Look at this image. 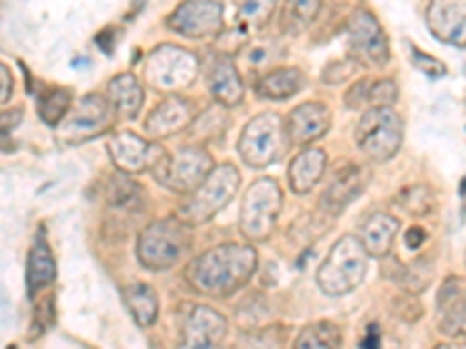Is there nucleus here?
<instances>
[{
    "instance_id": "72a5a7b5",
    "label": "nucleus",
    "mask_w": 466,
    "mask_h": 349,
    "mask_svg": "<svg viewBox=\"0 0 466 349\" xmlns=\"http://www.w3.org/2000/svg\"><path fill=\"white\" fill-rule=\"evenodd\" d=\"M439 331L445 338H466V301H457L445 307Z\"/></svg>"
},
{
    "instance_id": "473e14b6",
    "label": "nucleus",
    "mask_w": 466,
    "mask_h": 349,
    "mask_svg": "<svg viewBox=\"0 0 466 349\" xmlns=\"http://www.w3.org/2000/svg\"><path fill=\"white\" fill-rule=\"evenodd\" d=\"M276 0H240V22L248 28H261L268 22Z\"/></svg>"
},
{
    "instance_id": "58836bf2",
    "label": "nucleus",
    "mask_w": 466,
    "mask_h": 349,
    "mask_svg": "<svg viewBox=\"0 0 466 349\" xmlns=\"http://www.w3.org/2000/svg\"><path fill=\"white\" fill-rule=\"evenodd\" d=\"M413 58H415V64L420 65V70H424V73L431 75V77H441V75H445L443 64L436 61V58L427 56V54L418 52V49H413Z\"/></svg>"
},
{
    "instance_id": "a878e982",
    "label": "nucleus",
    "mask_w": 466,
    "mask_h": 349,
    "mask_svg": "<svg viewBox=\"0 0 466 349\" xmlns=\"http://www.w3.org/2000/svg\"><path fill=\"white\" fill-rule=\"evenodd\" d=\"M397 205L410 217H427L436 205L434 191L424 184L408 186L397 196Z\"/></svg>"
},
{
    "instance_id": "2f4dec72",
    "label": "nucleus",
    "mask_w": 466,
    "mask_h": 349,
    "mask_svg": "<svg viewBox=\"0 0 466 349\" xmlns=\"http://www.w3.org/2000/svg\"><path fill=\"white\" fill-rule=\"evenodd\" d=\"M431 280H434V261H431V256L415 261V264L410 265V268H406V273H403V286H406L410 294H422V291L431 284Z\"/></svg>"
},
{
    "instance_id": "6e6552de",
    "label": "nucleus",
    "mask_w": 466,
    "mask_h": 349,
    "mask_svg": "<svg viewBox=\"0 0 466 349\" xmlns=\"http://www.w3.org/2000/svg\"><path fill=\"white\" fill-rule=\"evenodd\" d=\"M212 168L215 165H212L210 154L203 147L191 145V147L180 149L175 156H164L161 164L154 168V174L168 189L177 194H191L210 174Z\"/></svg>"
},
{
    "instance_id": "2eb2a0df",
    "label": "nucleus",
    "mask_w": 466,
    "mask_h": 349,
    "mask_svg": "<svg viewBox=\"0 0 466 349\" xmlns=\"http://www.w3.org/2000/svg\"><path fill=\"white\" fill-rule=\"evenodd\" d=\"M366 186V173L361 165L348 164L336 170V174L329 180L327 189L322 194V210L331 217H339L340 212L355 203Z\"/></svg>"
},
{
    "instance_id": "79ce46f5",
    "label": "nucleus",
    "mask_w": 466,
    "mask_h": 349,
    "mask_svg": "<svg viewBox=\"0 0 466 349\" xmlns=\"http://www.w3.org/2000/svg\"><path fill=\"white\" fill-rule=\"evenodd\" d=\"M424 235H427V233L422 231V228L420 226H413V228H408L406 231V235H403V243H406V247L408 249H420L422 247V243H424Z\"/></svg>"
},
{
    "instance_id": "cd10ccee",
    "label": "nucleus",
    "mask_w": 466,
    "mask_h": 349,
    "mask_svg": "<svg viewBox=\"0 0 466 349\" xmlns=\"http://www.w3.org/2000/svg\"><path fill=\"white\" fill-rule=\"evenodd\" d=\"M70 98H73V94L68 89H56L54 86V89L45 91V95L40 98V105H37L43 122L49 124V126H58L64 122V116L70 110Z\"/></svg>"
},
{
    "instance_id": "0eeeda50",
    "label": "nucleus",
    "mask_w": 466,
    "mask_h": 349,
    "mask_svg": "<svg viewBox=\"0 0 466 349\" xmlns=\"http://www.w3.org/2000/svg\"><path fill=\"white\" fill-rule=\"evenodd\" d=\"M282 210V191L276 180L261 177L249 186L240 205V231L248 240H266Z\"/></svg>"
},
{
    "instance_id": "a211bd4d",
    "label": "nucleus",
    "mask_w": 466,
    "mask_h": 349,
    "mask_svg": "<svg viewBox=\"0 0 466 349\" xmlns=\"http://www.w3.org/2000/svg\"><path fill=\"white\" fill-rule=\"evenodd\" d=\"M194 112H197L194 105L185 98H168L159 107H154V112L145 122V131L152 138H168V135H175L177 131L189 126Z\"/></svg>"
},
{
    "instance_id": "c9c22d12",
    "label": "nucleus",
    "mask_w": 466,
    "mask_h": 349,
    "mask_svg": "<svg viewBox=\"0 0 466 349\" xmlns=\"http://www.w3.org/2000/svg\"><path fill=\"white\" fill-rule=\"evenodd\" d=\"M273 54H276L273 52V45H257V47L245 49L240 56L245 58L249 73H259V70H264L273 61Z\"/></svg>"
},
{
    "instance_id": "f257e3e1",
    "label": "nucleus",
    "mask_w": 466,
    "mask_h": 349,
    "mask_svg": "<svg viewBox=\"0 0 466 349\" xmlns=\"http://www.w3.org/2000/svg\"><path fill=\"white\" fill-rule=\"evenodd\" d=\"M255 268V249L248 244H219L191 261L187 280L198 294L224 298L248 284Z\"/></svg>"
},
{
    "instance_id": "423d86ee",
    "label": "nucleus",
    "mask_w": 466,
    "mask_h": 349,
    "mask_svg": "<svg viewBox=\"0 0 466 349\" xmlns=\"http://www.w3.org/2000/svg\"><path fill=\"white\" fill-rule=\"evenodd\" d=\"M357 147L371 161H390L403 140L401 116L392 107H373L361 116L357 126Z\"/></svg>"
},
{
    "instance_id": "412c9836",
    "label": "nucleus",
    "mask_w": 466,
    "mask_h": 349,
    "mask_svg": "<svg viewBox=\"0 0 466 349\" xmlns=\"http://www.w3.org/2000/svg\"><path fill=\"white\" fill-rule=\"evenodd\" d=\"M399 219L390 214H371L361 224V244H364L366 254L371 256H387L394 244V235L399 233Z\"/></svg>"
},
{
    "instance_id": "b1692460",
    "label": "nucleus",
    "mask_w": 466,
    "mask_h": 349,
    "mask_svg": "<svg viewBox=\"0 0 466 349\" xmlns=\"http://www.w3.org/2000/svg\"><path fill=\"white\" fill-rule=\"evenodd\" d=\"M107 98L122 116H136L140 112V105H143V86L136 80V75H119L110 82Z\"/></svg>"
},
{
    "instance_id": "ddd939ff",
    "label": "nucleus",
    "mask_w": 466,
    "mask_h": 349,
    "mask_svg": "<svg viewBox=\"0 0 466 349\" xmlns=\"http://www.w3.org/2000/svg\"><path fill=\"white\" fill-rule=\"evenodd\" d=\"M112 161L122 173H145L154 170L166 156L164 147L157 143H147L131 131H124L110 140L107 145Z\"/></svg>"
},
{
    "instance_id": "a19ab883",
    "label": "nucleus",
    "mask_w": 466,
    "mask_h": 349,
    "mask_svg": "<svg viewBox=\"0 0 466 349\" xmlns=\"http://www.w3.org/2000/svg\"><path fill=\"white\" fill-rule=\"evenodd\" d=\"M12 95V73L5 64H0V105L10 101Z\"/></svg>"
},
{
    "instance_id": "39448f33",
    "label": "nucleus",
    "mask_w": 466,
    "mask_h": 349,
    "mask_svg": "<svg viewBox=\"0 0 466 349\" xmlns=\"http://www.w3.org/2000/svg\"><path fill=\"white\" fill-rule=\"evenodd\" d=\"M287 147H289V135L276 112H264V115L255 116L245 126L238 143L243 161L255 168H264V165L280 161L287 154Z\"/></svg>"
},
{
    "instance_id": "f03ea898",
    "label": "nucleus",
    "mask_w": 466,
    "mask_h": 349,
    "mask_svg": "<svg viewBox=\"0 0 466 349\" xmlns=\"http://www.w3.org/2000/svg\"><path fill=\"white\" fill-rule=\"evenodd\" d=\"M191 249V226L180 217L154 222L140 233L138 259L149 270H168Z\"/></svg>"
},
{
    "instance_id": "c03bdc74",
    "label": "nucleus",
    "mask_w": 466,
    "mask_h": 349,
    "mask_svg": "<svg viewBox=\"0 0 466 349\" xmlns=\"http://www.w3.org/2000/svg\"><path fill=\"white\" fill-rule=\"evenodd\" d=\"M361 344H364V347H376L378 344V328L376 326L369 328V338H366Z\"/></svg>"
},
{
    "instance_id": "bb28decb",
    "label": "nucleus",
    "mask_w": 466,
    "mask_h": 349,
    "mask_svg": "<svg viewBox=\"0 0 466 349\" xmlns=\"http://www.w3.org/2000/svg\"><path fill=\"white\" fill-rule=\"evenodd\" d=\"M107 201L110 205L122 207V210H133L143 203V189L133 180H128L127 174H115L107 184Z\"/></svg>"
},
{
    "instance_id": "6ab92c4d",
    "label": "nucleus",
    "mask_w": 466,
    "mask_h": 349,
    "mask_svg": "<svg viewBox=\"0 0 466 349\" xmlns=\"http://www.w3.org/2000/svg\"><path fill=\"white\" fill-rule=\"evenodd\" d=\"M210 94L215 101L231 107L243 101V80L231 58H218L210 70Z\"/></svg>"
},
{
    "instance_id": "7c9ffc66",
    "label": "nucleus",
    "mask_w": 466,
    "mask_h": 349,
    "mask_svg": "<svg viewBox=\"0 0 466 349\" xmlns=\"http://www.w3.org/2000/svg\"><path fill=\"white\" fill-rule=\"evenodd\" d=\"M322 0H287L285 5V24H289L291 31H301L318 16Z\"/></svg>"
},
{
    "instance_id": "f3484780",
    "label": "nucleus",
    "mask_w": 466,
    "mask_h": 349,
    "mask_svg": "<svg viewBox=\"0 0 466 349\" xmlns=\"http://www.w3.org/2000/svg\"><path fill=\"white\" fill-rule=\"evenodd\" d=\"M227 338V319L210 307H194L185 324V347H215Z\"/></svg>"
},
{
    "instance_id": "f704fd0d",
    "label": "nucleus",
    "mask_w": 466,
    "mask_h": 349,
    "mask_svg": "<svg viewBox=\"0 0 466 349\" xmlns=\"http://www.w3.org/2000/svg\"><path fill=\"white\" fill-rule=\"evenodd\" d=\"M397 86L392 80H380L373 86H369V103L373 107H392L397 103Z\"/></svg>"
},
{
    "instance_id": "c756f323",
    "label": "nucleus",
    "mask_w": 466,
    "mask_h": 349,
    "mask_svg": "<svg viewBox=\"0 0 466 349\" xmlns=\"http://www.w3.org/2000/svg\"><path fill=\"white\" fill-rule=\"evenodd\" d=\"M228 119L224 115V110L219 107H210V110L203 112L198 119H191V133H194V138L198 140H210V138H219L222 131L227 128Z\"/></svg>"
},
{
    "instance_id": "9d476101",
    "label": "nucleus",
    "mask_w": 466,
    "mask_h": 349,
    "mask_svg": "<svg viewBox=\"0 0 466 349\" xmlns=\"http://www.w3.org/2000/svg\"><path fill=\"white\" fill-rule=\"evenodd\" d=\"M112 122V105L107 98L98 94H91L82 98V103L70 112L61 128V140L70 145L85 143V140L101 135Z\"/></svg>"
},
{
    "instance_id": "5701e85b",
    "label": "nucleus",
    "mask_w": 466,
    "mask_h": 349,
    "mask_svg": "<svg viewBox=\"0 0 466 349\" xmlns=\"http://www.w3.org/2000/svg\"><path fill=\"white\" fill-rule=\"evenodd\" d=\"M303 85H306V75L299 68H278L261 75L257 82V94L261 98H270V101H285V98L297 95Z\"/></svg>"
},
{
    "instance_id": "c85d7f7f",
    "label": "nucleus",
    "mask_w": 466,
    "mask_h": 349,
    "mask_svg": "<svg viewBox=\"0 0 466 349\" xmlns=\"http://www.w3.org/2000/svg\"><path fill=\"white\" fill-rule=\"evenodd\" d=\"M299 349L303 347H339L340 344V331L336 324L331 322H318L313 326H306L301 335L297 338Z\"/></svg>"
},
{
    "instance_id": "7ed1b4c3",
    "label": "nucleus",
    "mask_w": 466,
    "mask_h": 349,
    "mask_svg": "<svg viewBox=\"0 0 466 349\" xmlns=\"http://www.w3.org/2000/svg\"><path fill=\"white\" fill-rule=\"evenodd\" d=\"M238 186L240 173L233 165L224 164L218 165V168H212L206 180L191 191V196L185 198L182 205L177 207V217L189 224V226L210 222L236 196Z\"/></svg>"
},
{
    "instance_id": "dca6fc26",
    "label": "nucleus",
    "mask_w": 466,
    "mask_h": 349,
    "mask_svg": "<svg viewBox=\"0 0 466 349\" xmlns=\"http://www.w3.org/2000/svg\"><path fill=\"white\" fill-rule=\"evenodd\" d=\"M329 115L327 107L322 103H303L297 110H291L289 119H287L285 128L289 135L291 145H308L324 135L329 128Z\"/></svg>"
},
{
    "instance_id": "37998d69",
    "label": "nucleus",
    "mask_w": 466,
    "mask_h": 349,
    "mask_svg": "<svg viewBox=\"0 0 466 349\" xmlns=\"http://www.w3.org/2000/svg\"><path fill=\"white\" fill-rule=\"evenodd\" d=\"M115 37H116V33L112 31V28H106V31L96 37V40H98V45L106 49V54H112V49H115Z\"/></svg>"
},
{
    "instance_id": "393cba45",
    "label": "nucleus",
    "mask_w": 466,
    "mask_h": 349,
    "mask_svg": "<svg viewBox=\"0 0 466 349\" xmlns=\"http://www.w3.org/2000/svg\"><path fill=\"white\" fill-rule=\"evenodd\" d=\"M124 303L131 310L133 319L140 324V326H152L157 314H159V298L154 294L152 286L147 284H131L122 291Z\"/></svg>"
},
{
    "instance_id": "f8f14e48",
    "label": "nucleus",
    "mask_w": 466,
    "mask_h": 349,
    "mask_svg": "<svg viewBox=\"0 0 466 349\" xmlns=\"http://www.w3.org/2000/svg\"><path fill=\"white\" fill-rule=\"evenodd\" d=\"M222 5L218 0H185L168 16V26L187 37H208L222 31Z\"/></svg>"
},
{
    "instance_id": "aec40b11",
    "label": "nucleus",
    "mask_w": 466,
    "mask_h": 349,
    "mask_svg": "<svg viewBox=\"0 0 466 349\" xmlns=\"http://www.w3.org/2000/svg\"><path fill=\"white\" fill-rule=\"evenodd\" d=\"M56 277V264H54L52 249L45 243L43 235H37L33 243L31 252H28L26 264V286L31 296H37L40 291L47 289Z\"/></svg>"
},
{
    "instance_id": "ea45409f",
    "label": "nucleus",
    "mask_w": 466,
    "mask_h": 349,
    "mask_svg": "<svg viewBox=\"0 0 466 349\" xmlns=\"http://www.w3.org/2000/svg\"><path fill=\"white\" fill-rule=\"evenodd\" d=\"M348 107H361L364 101H369V82H360L357 86H352V91L348 94Z\"/></svg>"
},
{
    "instance_id": "4c0bfd02",
    "label": "nucleus",
    "mask_w": 466,
    "mask_h": 349,
    "mask_svg": "<svg viewBox=\"0 0 466 349\" xmlns=\"http://www.w3.org/2000/svg\"><path fill=\"white\" fill-rule=\"evenodd\" d=\"M22 119H24L22 107L0 112V143H7V138L16 131V126L22 124Z\"/></svg>"
},
{
    "instance_id": "4be33fe9",
    "label": "nucleus",
    "mask_w": 466,
    "mask_h": 349,
    "mask_svg": "<svg viewBox=\"0 0 466 349\" xmlns=\"http://www.w3.org/2000/svg\"><path fill=\"white\" fill-rule=\"evenodd\" d=\"M327 170V154L322 149H306L289 164V184L297 194H308Z\"/></svg>"
},
{
    "instance_id": "4468645a",
    "label": "nucleus",
    "mask_w": 466,
    "mask_h": 349,
    "mask_svg": "<svg viewBox=\"0 0 466 349\" xmlns=\"http://www.w3.org/2000/svg\"><path fill=\"white\" fill-rule=\"evenodd\" d=\"M427 26L441 43L466 47V0H431Z\"/></svg>"
},
{
    "instance_id": "1a4fd4ad",
    "label": "nucleus",
    "mask_w": 466,
    "mask_h": 349,
    "mask_svg": "<svg viewBox=\"0 0 466 349\" xmlns=\"http://www.w3.org/2000/svg\"><path fill=\"white\" fill-rule=\"evenodd\" d=\"M197 70L198 61L194 54L166 45L149 56L147 82L157 91L187 89L197 77Z\"/></svg>"
},
{
    "instance_id": "9b49d317",
    "label": "nucleus",
    "mask_w": 466,
    "mask_h": 349,
    "mask_svg": "<svg viewBox=\"0 0 466 349\" xmlns=\"http://www.w3.org/2000/svg\"><path fill=\"white\" fill-rule=\"evenodd\" d=\"M350 49L355 54L360 64L369 65H385L390 58V45L382 33L380 24L371 12H355V16L350 19L348 26Z\"/></svg>"
},
{
    "instance_id": "20e7f679",
    "label": "nucleus",
    "mask_w": 466,
    "mask_h": 349,
    "mask_svg": "<svg viewBox=\"0 0 466 349\" xmlns=\"http://www.w3.org/2000/svg\"><path fill=\"white\" fill-rule=\"evenodd\" d=\"M366 249L355 235H345L331 247L318 273V284L329 296H345L364 282Z\"/></svg>"
},
{
    "instance_id": "e433bc0d",
    "label": "nucleus",
    "mask_w": 466,
    "mask_h": 349,
    "mask_svg": "<svg viewBox=\"0 0 466 349\" xmlns=\"http://www.w3.org/2000/svg\"><path fill=\"white\" fill-rule=\"evenodd\" d=\"M464 296H466V289H464V284H461V280L451 277V280H445L443 286H441L439 298H436V305H439V310H445V307H451L452 303L464 301Z\"/></svg>"
}]
</instances>
